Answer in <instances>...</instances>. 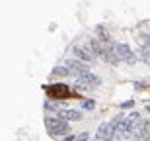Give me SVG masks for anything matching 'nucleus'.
I'll return each instance as SVG.
<instances>
[{
	"label": "nucleus",
	"mask_w": 150,
	"mask_h": 141,
	"mask_svg": "<svg viewBox=\"0 0 150 141\" xmlns=\"http://www.w3.org/2000/svg\"><path fill=\"white\" fill-rule=\"evenodd\" d=\"M146 45H148V47H150V37H148V41H146Z\"/></svg>",
	"instance_id": "4be33fe9"
},
{
	"label": "nucleus",
	"mask_w": 150,
	"mask_h": 141,
	"mask_svg": "<svg viewBox=\"0 0 150 141\" xmlns=\"http://www.w3.org/2000/svg\"><path fill=\"white\" fill-rule=\"evenodd\" d=\"M43 108L47 110V112H59V106H57V104H53V102H45Z\"/></svg>",
	"instance_id": "dca6fc26"
},
{
	"label": "nucleus",
	"mask_w": 150,
	"mask_h": 141,
	"mask_svg": "<svg viewBox=\"0 0 150 141\" xmlns=\"http://www.w3.org/2000/svg\"><path fill=\"white\" fill-rule=\"evenodd\" d=\"M133 106H134L133 100H127V102H121V104H119V108H121V110H129V108H133Z\"/></svg>",
	"instance_id": "a211bd4d"
},
{
	"label": "nucleus",
	"mask_w": 150,
	"mask_h": 141,
	"mask_svg": "<svg viewBox=\"0 0 150 141\" xmlns=\"http://www.w3.org/2000/svg\"><path fill=\"white\" fill-rule=\"evenodd\" d=\"M123 120H125V116H123V114H119V116H115V118H113L111 122H109V124H111V125H113V130H115V127H117L119 124H121Z\"/></svg>",
	"instance_id": "f3484780"
},
{
	"label": "nucleus",
	"mask_w": 150,
	"mask_h": 141,
	"mask_svg": "<svg viewBox=\"0 0 150 141\" xmlns=\"http://www.w3.org/2000/svg\"><path fill=\"white\" fill-rule=\"evenodd\" d=\"M150 137V120H131V139L140 141Z\"/></svg>",
	"instance_id": "f03ea898"
},
{
	"label": "nucleus",
	"mask_w": 150,
	"mask_h": 141,
	"mask_svg": "<svg viewBox=\"0 0 150 141\" xmlns=\"http://www.w3.org/2000/svg\"><path fill=\"white\" fill-rule=\"evenodd\" d=\"M74 141H94V139L90 135V131H82V133H78V135L74 137Z\"/></svg>",
	"instance_id": "4468645a"
},
{
	"label": "nucleus",
	"mask_w": 150,
	"mask_h": 141,
	"mask_svg": "<svg viewBox=\"0 0 150 141\" xmlns=\"http://www.w3.org/2000/svg\"><path fill=\"white\" fill-rule=\"evenodd\" d=\"M115 55H117L119 61L127 63V65H134L137 59H139V55H137L127 43H115Z\"/></svg>",
	"instance_id": "20e7f679"
},
{
	"label": "nucleus",
	"mask_w": 150,
	"mask_h": 141,
	"mask_svg": "<svg viewBox=\"0 0 150 141\" xmlns=\"http://www.w3.org/2000/svg\"><path fill=\"white\" fill-rule=\"evenodd\" d=\"M139 59H140L142 63H144V65H150V47H148V45H144L142 49H140Z\"/></svg>",
	"instance_id": "f8f14e48"
},
{
	"label": "nucleus",
	"mask_w": 150,
	"mask_h": 141,
	"mask_svg": "<svg viewBox=\"0 0 150 141\" xmlns=\"http://www.w3.org/2000/svg\"><path fill=\"white\" fill-rule=\"evenodd\" d=\"M57 118H62L67 122H80L82 120V112L80 110H59Z\"/></svg>",
	"instance_id": "9d476101"
},
{
	"label": "nucleus",
	"mask_w": 150,
	"mask_h": 141,
	"mask_svg": "<svg viewBox=\"0 0 150 141\" xmlns=\"http://www.w3.org/2000/svg\"><path fill=\"white\" fill-rule=\"evenodd\" d=\"M96 31H98V39H111L109 31H107L103 26H98V28H96Z\"/></svg>",
	"instance_id": "ddd939ff"
},
{
	"label": "nucleus",
	"mask_w": 150,
	"mask_h": 141,
	"mask_svg": "<svg viewBox=\"0 0 150 141\" xmlns=\"http://www.w3.org/2000/svg\"><path fill=\"white\" fill-rule=\"evenodd\" d=\"M45 127H47V133L53 137H62L70 133V124L62 118H57V116H47L45 118Z\"/></svg>",
	"instance_id": "f257e3e1"
},
{
	"label": "nucleus",
	"mask_w": 150,
	"mask_h": 141,
	"mask_svg": "<svg viewBox=\"0 0 150 141\" xmlns=\"http://www.w3.org/2000/svg\"><path fill=\"white\" fill-rule=\"evenodd\" d=\"M134 86H137V88H140V90H142V88H146V84L142 82V80H139V82H134Z\"/></svg>",
	"instance_id": "aec40b11"
},
{
	"label": "nucleus",
	"mask_w": 150,
	"mask_h": 141,
	"mask_svg": "<svg viewBox=\"0 0 150 141\" xmlns=\"http://www.w3.org/2000/svg\"><path fill=\"white\" fill-rule=\"evenodd\" d=\"M68 69L67 67H55L53 71H51V79H64V77H68Z\"/></svg>",
	"instance_id": "9b49d317"
},
{
	"label": "nucleus",
	"mask_w": 150,
	"mask_h": 141,
	"mask_svg": "<svg viewBox=\"0 0 150 141\" xmlns=\"http://www.w3.org/2000/svg\"><path fill=\"white\" fill-rule=\"evenodd\" d=\"M139 118H140V116H139V112H133L131 116H129V120H139Z\"/></svg>",
	"instance_id": "412c9836"
},
{
	"label": "nucleus",
	"mask_w": 150,
	"mask_h": 141,
	"mask_svg": "<svg viewBox=\"0 0 150 141\" xmlns=\"http://www.w3.org/2000/svg\"><path fill=\"white\" fill-rule=\"evenodd\" d=\"M47 92H49V96H53V98H67V96L70 94L67 84H49L47 86Z\"/></svg>",
	"instance_id": "1a4fd4ad"
},
{
	"label": "nucleus",
	"mask_w": 150,
	"mask_h": 141,
	"mask_svg": "<svg viewBox=\"0 0 150 141\" xmlns=\"http://www.w3.org/2000/svg\"><path fill=\"white\" fill-rule=\"evenodd\" d=\"M115 137H117L119 141L131 139V120H129V118H125L121 124L115 127Z\"/></svg>",
	"instance_id": "6e6552de"
},
{
	"label": "nucleus",
	"mask_w": 150,
	"mask_h": 141,
	"mask_svg": "<svg viewBox=\"0 0 150 141\" xmlns=\"http://www.w3.org/2000/svg\"><path fill=\"white\" fill-rule=\"evenodd\" d=\"M98 141H113L115 139V130H113V125L107 122V124H101L98 127V133H96Z\"/></svg>",
	"instance_id": "423d86ee"
},
{
	"label": "nucleus",
	"mask_w": 150,
	"mask_h": 141,
	"mask_svg": "<svg viewBox=\"0 0 150 141\" xmlns=\"http://www.w3.org/2000/svg\"><path fill=\"white\" fill-rule=\"evenodd\" d=\"M82 108H84V110H94L96 102L92 100V98H84V100H82Z\"/></svg>",
	"instance_id": "2eb2a0df"
},
{
	"label": "nucleus",
	"mask_w": 150,
	"mask_h": 141,
	"mask_svg": "<svg viewBox=\"0 0 150 141\" xmlns=\"http://www.w3.org/2000/svg\"><path fill=\"white\" fill-rule=\"evenodd\" d=\"M74 86H78L80 90H88V88H98L101 86V79L98 74H94L92 71H86V73L78 74L76 80H74Z\"/></svg>",
	"instance_id": "7ed1b4c3"
},
{
	"label": "nucleus",
	"mask_w": 150,
	"mask_h": 141,
	"mask_svg": "<svg viewBox=\"0 0 150 141\" xmlns=\"http://www.w3.org/2000/svg\"><path fill=\"white\" fill-rule=\"evenodd\" d=\"M67 69H68V73L74 74V77H78V74L90 71L88 65H86L84 61H80V59H68V61H67Z\"/></svg>",
	"instance_id": "0eeeda50"
},
{
	"label": "nucleus",
	"mask_w": 150,
	"mask_h": 141,
	"mask_svg": "<svg viewBox=\"0 0 150 141\" xmlns=\"http://www.w3.org/2000/svg\"><path fill=\"white\" fill-rule=\"evenodd\" d=\"M140 141H150V137H146V139H140Z\"/></svg>",
	"instance_id": "5701e85b"
},
{
	"label": "nucleus",
	"mask_w": 150,
	"mask_h": 141,
	"mask_svg": "<svg viewBox=\"0 0 150 141\" xmlns=\"http://www.w3.org/2000/svg\"><path fill=\"white\" fill-rule=\"evenodd\" d=\"M61 141H74V133H67V135H62Z\"/></svg>",
	"instance_id": "6ab92c4d"
},
{
	"label": "nucleus",
	"mask_w": 150,
	"mask_h": 141,
	"mask_svg": "<svg viewBox=\"0 0 150 141\" xmlns=\"http://www.w3.org/2000/svg\"><path fill=\"white\" fill-rule=\"evenodd\" d=\"M72 53L76 55V59H80V61H84V63H94L96 61L94 51L90 49L86 43H76V45L72 47Z\"/></svg>",
	"instance_id": "39448f33"
}]
</instances>
